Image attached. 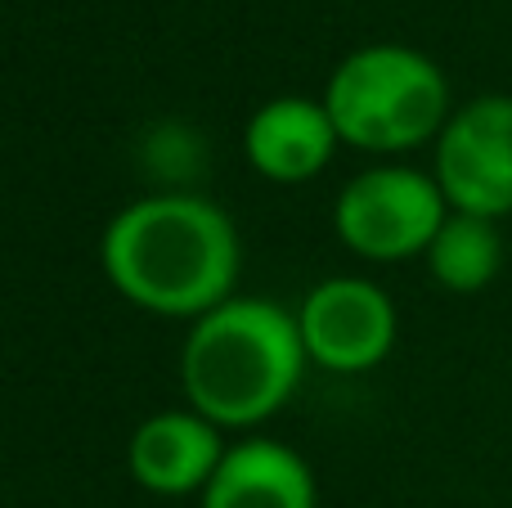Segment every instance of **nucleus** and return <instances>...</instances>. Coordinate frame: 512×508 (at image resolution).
I'll use <instances>...</instances> for the list:
<instances>
[{
    "label": "nucleus",
    "instance_id": "6e6552de",
    "mask_svg": "<svg viewBox=\"0 0 512 508\" xmlns=\"http://www.w3.org/2000/svg\"><path fill=\"white\" fill-rule=\"evenodd\" d=\"M337 144H342V135H337L324 99L306 95H279L261 104L243 131L248 162L265 180H279V185H301V180L319 176Z\"/></svg>",
    "mask_w": 512,
    "mask_h": 508
},
{
    "label": "nucleus",
    "instance_id": "9d476101",
    "mask_svg": "<svg viewBox=\"0 0 512 508\" xmlns=\"http://www.w3.org/2000/svg\"><path fill=\"white\" fill-rule=\"evenodd\" d=\"M423 257L441 288H450V293H481L499 275V266H504V234H499V225L490 216L450 212Z\"/></svg>",
    "mask_w": 512,
    "mask_h": 508
},
{
    "label": "nucleus",
    "instance_id": "7ed1b4c3",
    "mask_svg": "<svg viewBox=\"0 0 512 508\" xmlns=\"http://www.w3.org/2000/svg\"><path fill=\"white\" fill-rule=\"evenodd\" d=\"M324 108L346 144L405 153L445 131L450 86L445 72L409 45H364L328 77Z\"/></svg>",
    "mask_w": 512,
    "mask_h": 508
},
{
    "label": "nucleus",
    "instance_id": "39448f33",
    "mask_svg": "<svg viewBox=\"0 0 512 508\" xmlns=\"http://www.w3.org/2000/svg\"><path fill=\"white\" fill-rule=\"evenodd\" d=\"M436 185L450 212H512V95H481L436 135Z\"/></svg>",
    "mask_w": 512,
    "mask_h": 508
},
{
    "label": "nucleus",
    "instance_id": "423d86ee",
    "mask_svg": "<svg viewBox=\"0 0 512 508\" xmlns=\"http://www.w3.org/2000/svg\"><path fill=\"white\" fill-rule=\"evenodd\" d=\"M306 356L333 374L378 369L396 347V306L369 279L337 275L306 293L297 311Z\"/></svg>",
    "mask_w": 512,
    "mask_h": 508
},
{
    "label": "nucleus",
    "instance_id": "1a4fd4ad",
    "mask_svg": "<svg viewBox=\"0 0 512 508\" xmlns=\"http://www.w3.org/2000/svg\"><path fill=\"white\" fill-rule=\"evenodd\" d=\"M203 508H315V473L283 441L248 437L225 450Z\"/></svg>",
    "mask_w": 512,
    "mask_h": 508
},
{
    "label": "nucleus",
    "instance_id": "20e7f679",
    "mask_svg": "<svg viewBox=\"0 0 512 508\" xmlns=\"http://www.w3.org/2000/svg\"><path fill=\"white\" fill-rule=\"evenodd\" d=\"M450 216L436 176L414 167H378L355 176L337 194V239L369 261H409L432 248L436 230Z\"/></svg>",
    "mask_w": 512,
    "mask_h": 508
},
{
    "label": "nucleus",
    "instance_id": "f03ea898",
    "mask_svg": "<svg viewBox=\"0 0 512 508\" xmlns=\"http://www.w3.org/2000/svg\"><path fill=\"white\" fill-rule=\"evenodd\" d=\"M297 315L265 297H230L185 338V396L216 428H256L288 405L306 369Z\"/></svg>",
    "mask_w": 512,
    "mask_h": 508
},
{
    "label": "nucleus",
    "instance_id": "0eeeda50",
    "mask_svg": "<svg viewBox=\"0 0 512 508\" xmlns=\"http://www.w3.org/2000/svg\"><path fill=\"white\" fill-rule=\"evenodd\" d=\"M225 459L221 428L203 419L198 410H167L153 414L135 428L126 468L131 477L153 495H189L207 491Z\"/></svg>",
    "mask_w": 512,
    "mask_h": 508
},
{
    "label": "nucleus",
    "instance_id": "f257e3e1",
    "mask_svg": "<svg viewBox=\"0 0 512 508\" xmlns=\"http://www.w3.org/2000/svg\"><path fill=\"white\" fill-rule=\"evenodd\" d=\"M104 275L153 315L198 320L234 297L239 230L198 194H158L122 207L104 230Z\"/></svg>",
    "mask_w": 512,
    "mask_h": 508
}]
</instances>
